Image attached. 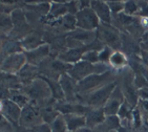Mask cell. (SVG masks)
<instances>
[{"label": "cell", "instance_id": "6da1fadb", "mask_svg": "<svg viewBox=\"0 0 148 132\" xmlns=\"http://www.w3.org/2000/svg\"><path fill=\"white\" fill-rule=\"evenodd\" d=\"M98 29V36L103 42L107 44L108 47L117 49L121 46V36L116 27H112L106 23H102Z\"/></svg>", "mask_w": 148, "mask_h": 132}, {"label": "cell", "instance_id": "7a4b0ae2", "mask_svg": "<svg viewBox=\"0 0 148 132\" xmlns=\"http://www.w3.org/2000/svg\"><path fill=\"white\" fill-rule=\"evenodd\" d=\"M107 69V66L103 65L102 67H100L98 64H92L89 63V62H86V61H81L79 63L75 64L74 68L71 69V76L76 79V80L82 81L83 79L89 77L91 75H95V72L98 71V73H101V72L106 71Z\"/></svg>", "mask_w": 148, "mask_h": 132}, {"label": "cell", "instance_id": "3957f363", "mask_svg": "<svg viewBox=\"0 0 148 132\" xmlns=\"http://www.w3.org/2000/svg\"><path fill=\"white\" fill-rule=\"evenodd\" d=\"M116 87H117L116 82H112V83L106 84L104 87L98 88L96 91L92 92V93L89 95L88 100H87L88 105L97 107V108H101L100 106H103V105L105 106V104L107 103V101L109 100L111 93L114 92Z\"/></svg>", "mask_w": 148, "mask_h": 132}, {"label": "cell", "instance_id": "277c9868", "mask_svg": "<svg viewBox=\"0 0 148 132\" xmlns=\"http://www.w3.org/2000/svg\"><path fill=\"white\" fill-rule=\"evenodd\" d=\"M99 25V18L91 9H84L78 12L77 14V26L80 29L90 31Z\"/></svg>", "mask_w": 148, "mask_h": 132}, {"label": "cell", "instance_id": "5b68a950", "mask_svg": "<svg viewBox=\"0 0 148 132\" xmlns=\"http://www.w3.org/2000/svg\"><path fill=\"white\" fill-rule=\"evenodd\" d=\"M124 93L119 89V87H116L114 92L111 93L110 98L105 104V106L103 107L104 113L108 116H114V115L119 113V110L124 103Z\"/></svg>", "mask_w": 148, "mask_h": 132}, {"label": "cell", "instance_id": "8992f818", "mask_svg": "<svg viewBox=\"0 0 148 132\" xmlns=\"http://www.w3.org/2000/svg\"><path fill=\"white\" fill-rule=\"evenodd\" d=\"M110 78L109 72H104V73H96V75H91L89 77L83 79L82 81L79 82V89L82 91L86 90H91L94 88H97L101 84L104 83V81H108Z\"/></svg>", "mask_w": 148, "mask_h": 132}, {"label": "cell", "instance_id": "52a82bcc", "mask_svg": "<svg viewBox=\"0 0 148 132\" xmlns=\"http://www.w3.org/2000/svg\"><path fill=\"white\" fill-rule=\"evenodd\" d=\"M91 10L96 13L100 20L103 23L109 24L111 22V11L107 2L103 1H92L91 2Z\"/></svg>", "mask_w": 148, "mask_h": 132}, {"label": "cell", "instance_id": "ba28073f", "mask_svg": "<svg viewBox=\"0 0 148 132\" xmlns=\"http://www.w3.org/2000/svg\"><path fill=\"white\" fill-rule=\"evenodd\" d=\"M64 120L66 122L67 130L69 132L77 131V130L81 129L82 127H84L86 125V118H83V116H80V115H65Z\"/></svg>", "mask_w": 148, "mask_h": 132}, {"label": "cell", "instance_id": "9c48e42d", "mask_svg": "<svg viewBox=\"0 0 148 132\" xmlns=\"http://www.w3.org/2000/svg\"><path fill=\"white\" fill-rule=\"evenodd\" d=\"M104 116H105V113L103 108H96L94 110H90L86 116V125L90 127L97 126L104 121Z\"/></svg>", "mask_w": 148, "mask_h": 132}, {"label": "cell", "instance_id": "30bf717a", "mask_svg": "<svg viewBox=\"0 0 148 132\" xmlns=\"http://www.w3.org/2000/svg\"><path fill=\"white\" fill-rule=\"evenodd\" d=\"M4 112L10 118L16 122L20 116V108L13 102H5L4 105Z\"/></svg>", "mask_w": 148, "mask_h": 132}, {"label": "cell", "instance_id": "8fae6325", "mask_svg": "<svg viewBox=\"0 0 148 132\" xmlns=\"http://www.w3.org/2000/svg\"><path fill=\"white\" fill-rule=\"evenodd\" d=\"M109 63L114 67H123L127 64V58L123 52H112V55L109 59Z\"/></svg>", "mask_w": 148, "mask_h": 132}, {"label": "cell", "instance_id": "7c38bea8", "mask_svg": "<svg viewBox=\"0 0 148 132\" xmlns=\"http://www.w3.org/2000/svg\"><path fill=\"white\" fill-rule=\"evenodd\" d=\"M66 129H67V126H66V122L64 118L59 116L53 121L51 132H66Z\"/></svg>", "mask_w": 148, "mask_h": 132}, {"label": "cell", "instance_id": "4fadbf2b", "mask_svg": "<svg viewBox=\"0 0 148 132\" xmlns=\"http://www.w3.org/2000/svg\"><path fill=\"white\" fill-rule=\"evenodd\" d=\"M35 118L37 120V114L34 110L32 109L31 107H25L23 110V115L22 120L24 122H29V123H33L35 121Z\"/></svg>", "mask_w": 148, "mask_h": 132}, {"label": "cell", "instance_id": "5bb4252c", "mask_svg": "<svg viewBox=\"0 0 148 132\" xmlns=\"http://www.w3.org/2000/svg\"><path fill=\"white\" fill-rule=\"evenodd\" d=\"M111 55H112V49L110 47H108V46H105L102 49V52L99 54V61H101L102 63L109 62V59H110Z\"/></svg>", "mask_w": 148, "mask_h": 132}, {"label": "cell", "instance_id": "9a60e30c", "mask_svg": "<svg viewBox=\"0 0 148 132\" xmlns=\"http://www.w3.org/2000/svg\"><path fill=\"white\" fill-rule=\"evenodd\" d=\"M128 112H130V105L127 101H124V103L122 104V106L119 110V116L122 118H128Z\"/></svg>", "mask_w": 148, "mask_h": 132}, {"label": "cell", "instance_id": "2e32d148", "mask_svg": "<svg viewBox=\"0 0 148 132\" xmlns=\"http://www.w3.org/2000/svg\"><path fill=\"white\" fill-rule=\"evenodd\" d=\"M86 54V52H85ZM83 59L86 60V62H89V63H98L99 61V52H87L86 55H83Z\"/></svg>", "mask_w": 148, "mask_h": 132}, {"label": "cell", "instance_id": "e0dca14e", "mask_svg": "<svg viewBox=\"0 0 148 132\" xmlns=\"http://www.w3.org/2000/svg\"><path fill=\"white\" fill-rule=\"evenodd\" d=\"M138 9V4L134 1H128V2L124 3V11H125V14L130 16L132 13L137 12Z\"/></svg>", "mask_w": 148, "mask_h": 132}, {"label": "cell", "instance_id": "ac0fdd59", "mask_svg": "<svg viewBox=\"0 0 148 132\" xmlns=\"http://www.w3.org/2000/svg\"><path fill=\"white\" fill-rule=\"evenodd\" d=\"M109 9L114 13H119L121 10H124V3L123 2H108Z\"/></svg>", "mask_w": 148, "mask_h": 132}, {"label": "cell", "instance_id": "d6986e66", "mask_svg": "<svg viewBox=\"0 0 148 132\" xmlns=\"http://www.w3.org/2000/svg\"><path fill=\"white\" fill-rule=\"evenodd\" d=\"M132 116H134V126H140L141 125V114H140L139 110H134L132 111Z\"/></svg>", "mask_w": 148, "mask_h": 132}, {"label": "cell", "instance_id": "ffe728a7", "mask_svg": "<svg viewBox=\"0 0 148 132\" xmlns=\"http://www.w3.org/2000/svg\"><path fill=\"white\" fill-rule=\"evenodd\" d=\"M139 95L142 98V100L148 101V87H144L142 89H139Z\"/></svg>", "mask_w": 148, "mask_h": 132}, {"label": "cell", "instance_id": "44dd1931", "mask_svg": "<svg viewBox=\"0 0 148 132\" xmlns=\"http://www.w3.org/2000/svg\"><path fill=\"white\" fill-rule=\"evenodd\" d=\"M142 57H143V62H144V65L146 67H148V52H142Z\"/></svg>", "mask_w": 148, "mask_h": 132}, {"label": "cell", "instance_id": "7402d4cb", "mask_svg": "<svg viewBox=\"0 0 148 132\" xmlns=\"http://www.w3.org/2000/svg\"><path fill=\"white\" fill-rule=\"evenodd\" d=\"M143 42L148 45V31L145 33V34L143 35Z\"/></svg>", "mask_w": 148, "mask_h": 132}, {"label": "cell", "instance_id": "603a6c76", "mask_svg": "<svg viewBox=\"0 0 148 132\" xmlns=\"http://www.w3.org/2000/svg\"><path fill=\"white\" fill-rule=\"evenodd\" d=\"M77 132H91L89 129H87V128H81V129L77 130Z\"/></svg>", "mask_w": 148, "mask_h": 132}, {"label": "cell", "instance_id": "cb8c5ba5", "mask_svg": "<svg viewBox=\"0 0 148 132\" xmlns=\"http://www.w3.org/2000/svg\"><path fill=\"white\" fill-rule=\"evenodd\" d=\"M1 108H2V104L0 103V110H1Z\"/></svg>", "mask_w": 148, "mask_h": 132}]
</instances>
